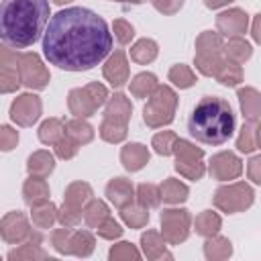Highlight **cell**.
<instances>
[{
	"mask_svg": "<svg viewBox=\"0 0 261 261\" xmlns=\"http://www.w3.org/2000/svg\"><path fill=\"white\" fill-rule=\"evenodd\" d=\"M112 51V33L102 16L84 6L55 12L43 31V55L65 71H88Z\"/></svg>",
	"mask_w": 261,
	"mask_h": 261,
	"instance_id": "obj_1",
	"label": "cell"
},
{
	"mask_svg": "<svg viewBox=\"0 0 261 261\" xmlns=\"http://www.w3.org/2000/svg\"><path fill=\"white\" fill-rule=\"evenodd\" d=\"M102 75L116 90H120V88H124L128 84V80H130V67H128L126 53L122 49H116L114 53H110L106 57V61L102 65Z\"/></svg>",
	"mask_w": 261,
	"mask_h": 261,
	"instance_id": "obj_11",
	"label": "cell"
},
{
	"mask_svg": "<svg viewBox=\"0 0 261 261\" xmlns=\"http://www.w3.org/2000/svg\"><path fill=\"white\" fill-rule=\"evenodd\" d=\"M67 108H69V114H73L77 118H90L98 110V106L94 104V100L90 98L86 88L69 90V94H67Z\"/></svg>",
	"mask_w": 261,
	"mask_h": 261,
	"instance_id": "obj_19",
	"label": "cell"
},
{
	"mask_svg": "<svg viewBox=\"0 0 261 261\" xmlns=\"http://www.w3.org/2000/svg\"><path fill=\"white\" fill-rule=\"evenodd\" d=\"M184 2L186 0H151L153 8L157 12H161V14H165V16H171V14L179 12L181 6H184Z\"/></svg>",
	"mask_w": 261,
	"mask_h": 261,
	"instance_id": "obj_55",
	"label": "cell"
},
{
	"mask_svg": "<svg viewBox=\"0 0 261 261\" xmlns=\"http://www.w3.org/2000/svg\"><path fill=\"white\" fill-rule=\"evenodd\" d=\"M157 75L155 73H151V71H141V73H137L130 82H128V90H130V94L135 96V98H141V100H145V98H149L151 96V92L157 88Z\"/></svg>",
	"mask_w": 261,
	"mask_h": 261,
	"instance_id": "obj_33",
	"label": "cell"
},
{
	"mask_svg": "<svg viewBox=\"0 0 261 261\" xmlns=\"http://www.w3.org/2000/svg\"><path fill=\"white\" fill-rule=\"evenodd\" d=\"M51 196V190H49V184L45 177L41 175H29L22 184V200L29 204V206H35V204H43L47 202Z\"/></svg>",
	"mask_w": 261,
	"mask_h": 261,
	"instance_id": "obj_20",
	"label": "cell"
},
{
	"mask_svg": "<svg viewBox=\"0 0 261 261\" xmlns=\"http://www.w3.org/2000/svg\"><path fill=\"white\" fill-rule=\"evenodd\" d=\"M167 80H169L175 88H179V90H188V88L196 86V82H198L196 71H194L190 65H186V63H175V65H171L169 71H167Z\"/></svg>",
	"mask_w": 261,
	"mask_h": 261,
	"instance_id": "obj_35",
	"label": "cell"
},
{
	"mask_svg": "<svg viewBox=\"0 0 261 261\" xmlns=\"http://www.w3.org/2000/svg\"><path fill=\"white\" fill-rule=\"evenodd\" d=\"M230 2H234V0H204L206 8H210V10H218L222 6H228Z\"/></svg>",
	"mask_w": 261,
	"mask_h": 261,
	"instance_id": "obj_57",
	"label": "cell"
},
{
	"mask_svg": "<svg viewBox=\"0 0 261 261\" xmlns=\"http://www.w3.org/2000/svg\"><path fill=\"white\" fill-rule=\"evenodd\" d=\"M112 35L120 45H128L135 37V27L124 18H116L112 22Z\"/></svg>",
	"mask_w": 261,
	"mask_h": 261,
	"instance_id": "obj_49",
	"label": "cell"
},
{
	"mask_svg": "<svg viewBox=\"0 0 261 261\" xmlns=\"http://www.w3.org/2000/svg\"><path fill=\"white\" fill-rule=\"evenodd\" d=\"M128 53H130V59H133L135 63L147 65V63H151V61L157 59V55H159V45H157V41H153V39H149V37H143V39H139V41L133 43V47H130Z\"/></svg>",
	"mask_w": 261,
	"mask_h": 261,
	"instance_id": "obj_27",
	"label": "cell"
},
{
	"mask_svg": "<svg viewBox=\"0 0 261 261\" xmlns=\"http://www.w3.org/2000/svg\"><path fill=\"white\" fill-rule=\"evenodd\" d=\"M33 228L24 212L20 210H10L0 218V237L8 245H20L31 237Z\"/></svg>",
	"mask_w": 261,
	"mask_h": 261,
	"instance_id": "obj_10",
	"label": "cell"
},
{
	"mask_svg": "<svg viewBox=\"0 0 261 261\" xmlns=\"http://www.w3.org/2000/svg\"><path fill=\"white\" fill-rule=\"evenodd\" d=\"M141 251L149 261H157V259H171L173 255L167 251V243L161 237L159 230H145L141 234Z\"/></svg>",
	"mask_w": 261,
	"mask_h": 261,
	"instance_id": "obj_18",
	"label": "cell"
},
{
	"mask_svg": "<svg viewBox=\"0 0 261 261\" xmlns=\"http://www.w3.org/2000/svg\"><path fill=\"white\" fill-rule=\"evenodd\" d=\"M224 57H200V55H194V65L196 69L206 75V77H214V73L218 71V67L222 65Z\"/></svg>",
	"mask_w": 261,
	"mask_h": 261,
	"instance_id": "obj_48",
	"label": "cell"
},
{
	"mask_svg": "<svg viewBox=\"0 0 261 261\" xmlns=\"http://www.w3.org/2000/svg\"><path fill=\"white\" fill-rule=\"evenodd\" d=\"M206 171L216 181H232V179L241 177V173H243V161L232 151H220V153H214L212 155V159L208 161Z\"/></svg>",
	"mask_w": 261,
	"mask_h": 261,
	"instance_id": "obj_9",
	"label": "cell"
},
{
	"mask_svg": "<svg viewBox=\"0 0 261 261\" xmlns=\"http://www.w3.org/2000/svg\"><path fill=\"white\" fill-rule=\"evenodd\" d=\"M175 141H177V135H175L173 130H161V133L153 135L151 147H153V151H155L157 155L169 157V155H173V145H175Z\"/></svg>",
	"mask_w": 261,
	"mask_h": 261,
	"instance_id": "obj_43",
	"label": "cell"
},
{
	"mask_svg": "<svg viewBox=\"0 0 261 261\" xmlns=\"http://www.w3.org/2000/svg\"><path fill=\"white\" fill-rule=\"evenodd\" d=\"M130 116H133V104L122 92L108 96V100L104 104V118L120 122V124H128Z\"/></svg>",
	"mask_w": 261,
	"mask_h": 261,
	"instance_id": "obj_17",
	"label": "cell"
},
{
	"mask_svg": "<svg viewBox=\"0 0 261 261\" xmlns=\"http://www.w3.org/2000/svg\"><path fill=\"white\" fill-rule=\"evenodd\" d=\"M214 206L224 214H237L245 212L255 202V190L247 181H230L220 188H216L212 196Z\"/></svg>",
	"mask_w": 261,
	"mask_h": 261,
	"instance_id": "obj_5",
	"label": "cell"
},
{
	"mask_svg": "<svg viewBox=\"0 0 261 261\" xmlns=\"http://www.w3.org/2000/svg\"><path fill=\"white\" fill-rule=\"evenodd\" d=\"M84 88H86V92L90 94V98L94 100V104H96L98 108L106 104V100H108V90H106L104 84H100V82H90V84H86Z\"/></svg>",
	"mask_w": 261,
	"mask_h": 261,
	"instance_id": "obj_54",
	"label": "cell"
},
{
	"mask_svg": "<svg viewBox=\"0 0 261 261\" xmlns=\"http://www.w3.org/2000/svg\"><path fill=\"white\" fill-rule=\"evenodd\" d=\"M69 2H73V0H53V4H57V6H65Z\"/></svg>",
	"mask_w": 261,
	"mask_h": 261,
	"instance_id": "obj_60",
	"label": "cell"
},
{
	"mask_svg": "<svg viewBox=\"0 0 261 261\" xmlns=\"http://www.w3.org/2000/svg\"><path fill=\"white\" fill-rule=\"evenodd\" d=\"M159 194H161V200L165 204H171V206H177V204H184L188 198H190V188L175 179V177H167L163 179V184L159 186Z\"/></svg>",
	"mask_w": 261,
	"mask_h": 261,
	"instance_id": "obj_22",
	"label": "cell"
},
{
	"mask_svg": "<svg viewBox=\"0 0 261 261\" xmlns=\"http://www.w3.org/2000/svg\"><path fill=\"white\" fill-rule=\"evenodd\" d=\"M94 196V190L88 181H71L65 192H63V202L75 206V208H84Z\"/></svg>",
	"mask_w": 261,
	"mask_h": 261,
	"instance_id": "obj_30",
	"label": "cell"
},
{
	"mask_svg": "<svg viewBox=\"0 0 261 261\" xmlns=\"http://www.w3.org/2000/svg\"><path fill=\"white\" fill-rule=\"evenodd\" d=\"M8 114H10V120L14 124H18V126H33L43 114V102L33 92L18 94L12 100Z\"/></svg>",
	"mask_w": 261,
	"mask_h": 261,
	"instance_id": "obj_8",
	"label": "cell"
},
{
	"mask_svg": "<svg viewBox=\"0 0 261 261\" xmlns=\"http://www.w3.org/2000/svg\"><path fill=\"white\" fill-rule=\"evenodd\" d=\"M247 173H249V179L259 186L261 184V155H253L249 165H247Z\"/></svg>",
	"mask_w": 261,
	"mask_h": 261,
	"instance_id": "obj_56",
	"label": "cell"
},
{
	"mask_svg": "<svg viewBox=\"0 0 261 261\" xmlns=\"http://www.w3.org/2000/svg\"><path fill=\"white\" fill-rule=\"evenodd\" d=\"M69 241H71V228L61 226V228L51 230V245H53V249H55L59 255H71V245H69Z\"/></svg>",
	"mask_w": 261,
	"mask_h": 261,
	"instance_id": "obj_45",
	"label": "cell"
},
{
	"mask_svg": "<svg viewBox=\"0 0 261 261\" xmlns=\"http://www.w3.org/2000/svg\"><path fill=\"white\" fill-rule=\"evenodd\" d=\"M84 222L90 226V228H96L104 218H108L110 216V208H108V204L104 202V200H90L86 206H84Z\"/></svg>",
	"mask_w": 261,
	"mask_h": 261,
	"instance_id": "obj_38",
	"label": "cell"
},
{
	"mask_svg": "<svg viewBox=\"0 0 261 261\" xmlns=\"http://www.w3.org/2000/svg\"><path fill=\"white\" fill-rule=\"evenodd\" d=\"M239 96V104H241V112L245 122H253L259 124V116H261V94L257 88L253 86H245L237 90Z\"/></svg>",
	"mask_w": 261,
	"mask_h": 261,
	"instance_id": "obj_13",
	"label": "cell"
},
{
	"mask_svg": "<svg viewBox=\"0 0 261 261\" xmlns=\"http://www.w3.org/2000/svg\"><path fill=\"white\" fill-rule=\"evenodd\" d=\"M108 259L110 261H139L141 259V251L137 249V245H133L128 241H120V243L110 247Z\"/></svg>",
	"mask_w": 261,
	"mask_h": 261,
	"instance_id": "obj_42",
	"label": "cell"
},
{
	"mask_svg": "<svg viewBox=\"0 0 261 261\" xmlns=\"http://www.w3.org/2000/svg\"><path fill=\"white\" fill-rule=\"evenodd\" d=\"M31 222H33V226L39 228V230L51 228V226L57 222V206H55L51 200H47V202H43V204L31 206Z\"/></svg>",
	"mask_w": 261,
	"mask_h": 261,
	"instance_id": "obj_26",
	"label": "cell"
},
{
	"mask_svg": "<svg viewBox=\"0 0 261 261\" xmlns=\"http://www.w3.org/2000/svg\"><path fill=\"white\" fill-rule=\"evenodd\" d=\"M222 55H224V59L243 65L245 61L251 59V55H253V45H251L249 41H245L243 37H228V41L224 43Z\"/></svg>",
	"mask_w": 261,
	"mask_h": 261,
	"instance_id": "obj_23",
	"label": "cell"
},
{
	"mask_svg": "<svg viewBox=\"0 0 261 261\" xmlns=\"http://www.w3.org/2000/svg\"><path fill=\"white\" fill-rule=\"evenodd\" d=\"M18 145V130L10 124H0V151L8 153Z\"/></svg>",
	"mask_w": 261,
	"mask_h": 261,
	"instance_id": "obj_52",
	"label": "cell"
},
{
	"mask_svg": "<svg viewBox=\"0 0 261 261\" xmlns=\"http://www.w3.org/2000/svg\"><path fill=\"white\" fill-rule=\"evenodd\" d=\"M96 232H98V237L104 239V241H116V239L122 237L124 228H122L112 216H108V218H104V220L96 226Z\"/></svg>",
	"mask_w": 261,
	"mask_h": 261,
	"instance_id": "obj_47",
	"label": "cell"
},
{
	"mask_svg": "<svg viewBox=\"0 0 261 261\" xmlns=\"http://www.w3.org/2000/svg\"><path fill=\"white\" fill-rule=\"evenodd\" d=\"M20 86L22 84H20L18 71L0 65V94H14Z\"/></svg>",
	"mask_w": 261,
	"mask_h": 261,
	"instance_id": "obj_46",
	"label": "cell"
},
{
	"mask_svg": "<svg viewBox=\"0 0 261 261\" xmlns=\"http://www.w3.org/2000/svg\"><path fill=\"white\" fill-rule=\"evenodd\" d=\"M82 210L84 208H75V206L63 202L61 208H57V222L61 226H65V228H75L82 222V218H84V212Z\"/></svg>",
	"mask_w": 261,
	"mask_h": 261,
	"instance_id": "obj_44",
	"label": "cell"
},
{
	"mask_svg": "<svg viewBox=\"0 0 261 261\" xmlns=\"http://www.w3.org/2000/svg\"><path fill=\"white\" fill-rule=\"evenodd\" d=\"M232 255V243L228 237L212 234L204 241V257L208 261H224Z\"/></svg>",
	"mask_w": 261,
	"mask_h": 261,
	"instance_id": "obj_24",
	"label": "cell"
},
{
	"mask_svg": "<svg viewBox=\"0 0 261 261\" xmlns=\"http://www.w3.org/2000/svg\"><path fill=\"white\" fill-rule=\"evenodd\" d=\"M237 149L241 153H255L259 149V124L245 122L237 137Z\"/></svg>",
	"mask_w": 261,
	"mask_h": 261,
	"instance_id": "obj_37",
	"label": "cell"
},
{
	"mask_svg": "<svg viewBox=\"0 0 261 261\" xmlns=\"http://www.w3.org/2000/svg\"><path fill=\"white\" fill-rule=\"evenodd\" d=\"M173 155H175V163H198L204 159V149L196 147V143L188 141V139H179L173 145Z\"/></svg>",
	"mask_w": 261,
	"mask_h": 261,
	"instance_id": "obj_32",
	"label": "cell"
},
{
	"mask_svg": "<svg viewBox=\"0 0 261 261\" xmlns=\"http://www.w3.org/2000/svg\"><path fill=\"white\" fill-rule=\"evenodd\" d=\"M216 29L222 37H243L249 29V14L243 8H228L216 16Z\"/></svg>",
	"mask_w": 261,
	"mask_h": 261,
	"instance_id": "obj_12",
	"label": "cell"
},
{
	"mask_svg": "<svg viewBox=\"0 0 261 261\" xmlns=\"http://www.w3.org/2000/svg\"><path fill=\"white\" fill-rule=\"evenodd\" d=\"M224 37L218 31H202L196 37V55L200 57H224Z\"/></svg>",
	"mask_w": 261,
	"mask_h": 261,
	"instance_id": "obj_21",
	"label": "cell"
},
{
	"mask_svg": "<svg viewBox=\"0 0 261 261\" xmlns=\"http://www.w3.org/2000/svg\"><path fill=\"white\" fill-rule=\"evenodd\" d=\"M49 16V0H0V41L27 49L41 39Z\"/></svg>",
	"mask_w": 261,
	"mask_h": 261,
	"instance_id": "obj_2",
	"label": "cell"
},
{
	"mask_svg": "<svg viewBox=\"0 0 261 261\" xmlns=\"http://www.w3.org/2000/svg\"><path fill=\"white\" fill-rule=\"evenodd\" d=\"M161 237L167 245H181L192 232V214L186 208H163L159 214Z\"/></svg>",
	"mask_w": 261,
	"mask_h": 261,
	"instance_id": "obj_6",
	"label": "cell"
},
{
	"mask_svg": "<svg viewBox=\"0 0 261 261\" xmlns=\"http://www.w3.org/2000/svg\"><path fill=\"white\" fill-rule=\"evenodd\" d=\"M149 159H151V153L143 143H126L120 149V163L130 173L141 171L149 163Z\"/></svg>",
	"mask_w": 261,
	"mask_h": 261,
	"instance_id": "obj_16",
	"label": "cell"
},
{
	"mask_svg": "<svg viewBox=\"0 0 261 261\" xmlns=\"http://www.w3.org/2000/svg\"><path fill=\"white\" fill-rule=\"evenodd\" d=\"M20 51L8 47L6 43L0 41V65L2 67H10V69H16L18 71V63H20Z\"/></svg>",
	"mask_w": 261,
	"mask_h": 261,
	"instance_id": "obj_53",
	"label": "cell"
},
{
	"mask_svg": "<svg viewBox=\"0 0 261 261\" xmlns=\"http://www.w3.org/2000/svg\"><path fill=\"white\" fill-rule=\"evenodd\" d=\"M65 135H67L69 139H73V141L82 147V145H88V143L94 141L96 130H94V126H92L86 118H77V116H73L71 120L65 122Z\"/></svg>",
	"mask_w": 261,
	"mask_h": 261,
	"instance_id": "obj_28",
	"label": "cell"
},
{
	"mask_svg": "<svg viewBox=\"0 0 261 261\" xmlns=\"http://www.w3.org/2000/svg\"><path fill=\"white\" fill-rule=\"evenodd\" d=\"M135 198H137V202L141 204V206H145V208H157L159 204H161V194H159V186H155V184H149V181H143V184H139L137 186V190H135Z\"/></svg>",
	"mask_w": 261,
	"mask_h": 261,
	"instance_id": "obj_41",
	"label": "cell"
},
{
	"mask_svg": "<svg viewBox=\"0 0 261 261\" xmlns=\"http://www.w3.org/2000/svg\"><path fill=\"white\" fill-rule=\"evenodd\" d=\"M237 126L232 106L220 96H204L188 118L190 135L204 145H224Z\"/></svg>",
	"mask_w": 261,
	"mask_h": 261,
	"instance_id": "obj_3",
	"label": "cell"
},
{
	"mask_svg": "<svg viewBox=\"0 0 261 261\" xmlns=\"http://www.w3.org/2000/svg\"><path fill=\"white\" fill-rule=\"evenodd\" d=\"M192 226H194L196 234H200V237L206 239V237H212V234H218L220 232L222 218L216 212H212V210H202L196 216V220H192Z\"/></svg>",
	"mask_w": 261,
	"mask_h": 261,
	"instance_id": "obj_29",
	"label": "cell"
},
{
	"mask_svg": "<svg viewBox=\"0 0 261 261\" xmlns=\"http://www.w3.org/2000/svg\"><path fill=\"white\" fill-rule=\"evenodd\" d=\"M69 245H71V255L86 259V257H90L94 253L96 239H94V234L90 230H73Z\"/></svg>",
	"mask_w": 261,
	"mask_h": 261,
	"instance_id": "obj_36",
	"label": "cell"
},
{
	"mask_svg": "<svg viewBox=\"0 0 261 261\" xmlns=\"http://www.w3.org/2000/svg\"><path fill=\"white\" fill-rule=\"evenodd\" d=\"M214 80L220 82L222 86H228V88H234L243 82V67L239 63H232L228 59L222 61V65L218 67V71L214 73Z\"/></svg>",
	"mask_w": 261,
	"mask_h": 261,
	"instance_id": "obj_39",
	"label": "cell"
},
{
	"mask_svg": "<svg viewBox=\"0 0 261 261\" xmlns=\"http://www.w3.org/2000/svg\"><path fill=\"white\" fill-rule=\"evenodd\" d=\"M37 135H39V141H41L43 145L53 147V145L65 135V122H63L61 118H47V120L41 122Z\"/></svg>",
	"mask_w": 261,
	"mask_h": 261,
	"instance_id": "obj_34",
	"label": "cell"
},
{
	"mask_svg": "<svg viewBox=\"0 0 261 261\" xmlns=\"http://www.w3.org/2000/svg\"><path fill=\"white\" fill-rule=\"evenodd\" d=\"M259 20H261V14H255L253 16V29H251V35H253V41L259 43Z\"/></svg>",
	"mask_w": 261,
	"mask_h": 261,
	"instance_id": "obj_58",
	"label": "cell"
},
{
	"mask_svg": "<svg viewBox=\"0 0 261 261\" xmlns=\"http://www.w3.org/2000/svg\"><path fill=\"white\" fill-rule=\"evenodd\" d=\"M41 234L39 232H31V237L20 243L16 249L8 251V259L10 261H37V259H49V253L41 247Z\"/></svg>",
	"mask_w": 261,
	"mask_h": 261,
	"instance_id": "obj_15",
	"label": "cell"
},
{
	"mask_svg": "<svg viewBox=\"0 0 261 261\" xmlns=\"http://www.w3.org/2000/svg\"><path fill=\"white\" fill-rule=\"evenodd\" d=\"M106 198L120 210L122 206L135 202V186L130 179L118 175V177H112L108 184H106V190H104Z\"/></svg>",
	"mask_w": 261,
	"mask_h": 261,
	"instance_id": "obj_14",
	"label": "cell"
},
{
	"mask_svg": "<svg viewBox=\"0 0 261 261\" xmlns=\"http://www.w3.org/2000/svg\"><path fill=\"white\" fill-rule=\"evenodd\" d=\"M120 218L128 228H143L149 224V208L141 206L139 202H130L120 208Z\"/></svg>",
	"mask_w": 261,
	"mask_h": 261,
	"instance_id": "obj_31",
	"label": "cell"
},
{
	"mask_svg": "<svg viewBox=\"0 0 261 261\" xmlns=\"http://www.w3.org/2000/svg\"><path fill=\"white\" fill-rule=\"evenodd\" d=\"M175 171L186 177V179H192V181H198L204 177L206 173V163L204 161H198V163H175Z\"/></svg>",
	"mask_w": 261,
	"mask_h": 261,
	"instance_id": "obj_51",
	"label": "cell"
},
{
	"mask_svg": "<svg viewBox=\"0 0 261 261\" xmlns=\"http://www.w3.org/2000/svg\"><path fill=\"white\" fill-rule=\"evenodd\" d=\"M53 147H55V155H57L59 159H63V161L73 159V157L77 155V151H80V145H77L73 139H69L67 135H63Z\"/></svg>",
	"mask_w": 261,
	"mask_h": 261,
	"instance_id": "obj_50",
	"label": "cell"
},
{
	"mask_svg": "<svg viewBox=\"0 0 261 261\" xmlns=\"http://www.w3.org/2000/svg\"><path fill=\"white\" fill-rule=\"evenodd\" d=\"M98 135L102 141L110 143V145H116V143H122L128 135V124H120V122H114V120H108L104 118L100 128H98Z\"/></svg>",
	"mask_w": 261,
	"mask_h": 261,
	"instance_id": "obj_40",
	"label": "cell"
},
{
	"mask_svg": "<svg viewBox=\"0 0 261 261\" xmlns=\"http://www.w3.org/2000/svg\"><path fill=\"white\" fill-rule=\"evenodd\" d=\"M53 169H55V155L49 153V151L39 149V151L31 153L29 159H27V171H29V175L47 177V175L53 173Z\"/></svg>",
	"mask_w": 261,
	"mask_h": 261,
	"instance_id": "obj_25",
	"label": "cell"
},
{
	"mask_svg": "<svg viewBox=\"0 0 261 261\" xmlns=\"http://www.w3.org/2000/svg\"><path fill=\"white\" fill-rule=\"evenodd\" d=\"M18 77L20 84L29 90H45L49 86L51 73L37 53H22L18 63Z\"/></svg>",
	"mask_w": 261,
	"mask_h": 261,
	"instance_id": "obj_7",
	"label": "cell"
},
{
	"mask_svg": "<svg viewBox=\"0 0 261 261\" xmlns=\"http://www.w3.org/2000/svg\"><path fill=\"white\" fill-rule=\"evenodd\" d=\"M114 2H124V4H143L145 0H114Z\"/></svg>",
	"mask_w": 261,
	"mask_h": 261,
	"instance_id": "obj_59",
	"label": "cell"
},
{
	"mask_svg": "<svg viewBox=\"0 0 261 261\" xmlns=\"http://www.w3.org/2000/svg\"><path fill=\"white\" fill-rule=\"evenodd\" d=\"M177 108V94L171 86L157 84L143 106V122L149 128H163L173 122Z\"/></svg>",
	"mask_w": 261,
	"mask_h": 261,
	"instance_id": "obj_4",
	"label": "cell"
}]
</instances>
